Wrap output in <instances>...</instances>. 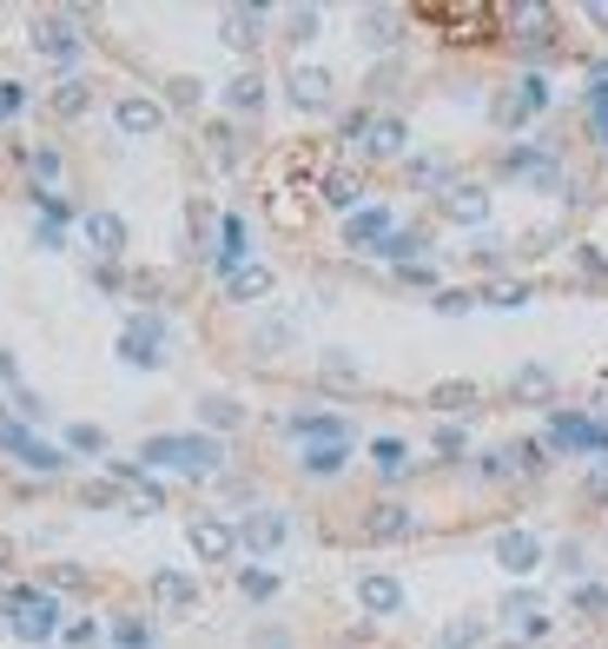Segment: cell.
I'll return each instance as SVG.
<instances>
[{"instance_id":"6da1fadb","label":"cell","mask_w":608,"mask_h":649,"mask_svg":"<svg viewBox=\"0 0 608 649\" xmlns=\"http://www.w3.org/2000/svg\"><path fill=\"white\" fill-rule=\"evenodd\" d=\"M139 464L146 470H179V477H219V464H225V444L219 438H206V431H165V438H146L139 444Z\"/></svg>"},{"instance_id":"7a4b0ae2","label":"cell","mask_w":608,"mask_h":649,"mask_svg":"<svg viewBox=\"0 0 608 649\" xmlns=\"http://www.w3.org/2000/svg\"><path fill=\"white\" fill-rule=\"evenodd\" d=\"M489 556H496V571H502V577L523 584V577H536L543 563H549V543H543L530 524H502V530L489 537Z\"/></svg>"},{"instance_id":"3957f363","label":"cell","mask_w":608,"mask_h":649,"mask_svg":"<svg viewBox=\"0 0 608 649\" xmlns=\"http://www.w3.org/2000/svg\"><path fill=\"white\" fill-rule=\"evenodd\" d=\"M0 616H8V629H14L21 642H53V636H60V603L40 597V590H8Z\"/></svg>"},{"instance_id":"277c9868","label":"cell","mask_w":608,"mask_h":649,"mask_svg":"<svg viewBox=\"0 0 608 649\" xmlns=\"http://www.w3.org/2000/svg\"><path fill=\"white\" fill-rule=\"evenodd\" d=\"M165 345H172V332H165V318H159V311H133V318H126V332H120V358H126L133 371H159V365H165Z\"/></svg>"},{"instance_id":"5b68a950","label":"cell","mask_w":608,"mask_h":649,"mask_svg":"<svg viewBox=\"0 0 608 649\" xmlns=\"http://www.w3.org/2000/svg\"><path fill=\"white\" fill-rule=\"evenodd\" d=\"M0 451H8L21 470H34V477H60L66 470V457H60V444H47V438H34L21 418H0Z\"/></svg>"},{"instance_id":"8992f818","label":"cell","mask_w":608,"mask_h":649,"mask_svg":"<svg viewBox=\"0 0 608 649\" xmlns=\"http://www.w3.org/2000/svg\"><path fill=\"white\" fill-rule=\"evenodd\" d=\"M291 543V517L278 511V504H251L245 517H238V550L245 556H278Z\"/></svg>"},{"instance_id":"52a82bcc","label":"cell","mask_w":608,"mask_h":649,"mask_svg":"<svg viewBox=\"0 0 608 649\" xmlns=\"http://www.w3.org/2000/svg\"><path fill=\"white\" fill-rule=\"evenodd\" d=\"M344 133L358 139V152H364V159H404V146H410V126H404L397 113H358Z\"/></svg>"},{"instance_id":"ba28073f","label":"cell","mask_w":608,"mask_h":649,"mask_svg":"<svg viewBox=\"0 0 608 649\" xmlns=\"http://www.w3.org/2000/svg\"><path fill=\"white\" fill-rule=\"evenodd\" d=\"M437 212H444V225L483 232V225H489V212H496V193H489V186H476V180H457L450 193H437Z\"/></svg>"},{"instance_id":"9c48e42d","label":"cell","mask_w":608,"mask_h":649,"mask_svg":"<svg viewBox=\"0 0 608 649\" xmlns=\"http://www.w3.org/2000/svg\"><path fill=\"white\" fill-rule=\"evenodd\" d=\"M285 100H291L298 113H331V107H337V79H331V66L298 60V66L285 73Z\"/></svg>"},{"instance_id":"30bf717a","label":"cell","mask_w":608,"mask_h":649,"mask_svg":"<svg viewBox=\"0 0 608 649\" xmlns=\"http://www.w3.org/2000/svg\"><path fill=\"white\" fill-rule=\"evenodd\" d=\"M79 47H86V34H79V21H73V14H40V21H34V53H40V60L73 66V60H79Z\"/></svg>"},{"instance_id":"8fae6325","label":"cell","mask_w":608,"mask_h":649,"mask_svg":"<svg viewBox=\"0 0 608 649\" xmlns=\"http://www.w3.org/2000/svg\"><path fill=\"white\" fill-rule=\"evenodd\" d=\"M496 623H509L523 642H536V636H549V603H543L536 590H509V597L496 603Z\"/></svg>"},{"instance_id":"7c38bea8","label":"cell","mask_w":608,"mask_h":649,"mask_svg":"<svg viewBox=\"0 0 608 649\" xmlns=\"http://www.w3.org/2000/svg\"><path fill=\"white\" fill-rule=\"evenodd\" d=\"M549 107V79L543 73H523V79H516V87L496 100V126H523V120H536Z\"/></svg>"},{"instance_id":"4fadbf2b","label":"cell","mask_w":608,"mask_h":649,"mask_svg":"<svg viewBox=\"0 0 608 649\" xmlns=\"http://www.w3.org/2000/svg\"><path fill=\"white\" fill-rule=\"evenodd\" d=\"M79 232H86V246L100 253V266H113L126 246H133V232H126V219L120 212H107V206H94V212H79Z\"/></svg>"},{"instance_id":"5bb4252c","label":"cell","mask_w":608,"mask_h":649,"mask_svg":"<svg viewBox=\"0 0 608 649\" xmlns=\"http://www.w3.org/2000/svg\"><path fill=\"white\" fill-rule=\"evenodd\" d=\"M113 126H120L126 139H159L165 100H152V94H120V100H113Z\"/></svg>"},{"instance_id":"9a60e30c","label":"cell","mask_w":608,"mask_h":649,"mask_svg":"<svg viewBox=\"0 0 608 649\" xmlns=\"http://www.w3.org/2000/svg\"><path fill=\"white\" fill-rule=\"evenodd\" d=\"M265 34H272V14H265V8H225V14H219V40L238 47V53H258V47H265Z\"/></svg>"},{"instance_id":"2e32d148","label":"cell","mask_w":608,"mask_h":649,"mask_svg":"<svg viewBox=\"0 0 608 649\" xmlns=\"http://www.w3.org/2000/svg\"><path fill=\"white\" fill-rule=\"evenodd\" d=\"M193 556L199 563H232L238 556V524H225V517H193Z\"/></svg>"},{"instance_id":"e0dca14e","label":"cell","mask_w":608,"mask_h":649,"mask_svg":"<svg viewBox=\"0 0 608 649\" xmlns=\"http://www.w3.org/2000/svg\"><path fill=\"white\" fill-rule=\"evenodd\" d=\"M390 232H397V212H390V206H358L351 219H344V246H358V253H377Z\"/></svg>"},{"instance_id":"ac0fdd59","label":"cell","mask_w":608,"mask_h":649,"mask_svg":"<svg viewBox=\"0 0 608 649\" xmlns=\"http://www.w3.org/2000/svg\"><path fill=\"white\" fill-rule=\"evenodd\" d=\"M245 425H251V412H245L232 391H206V397H199V431H206V438H225V431H245Z\"/></svg>"},{"instance_id":"d6986e66","label":"cell","mask_w":608,"mask_h":649,"mask_svg":"<svg viewBox=\"0 0 608 649\" xmlns=\"http://www.w3.org/2000/svg\"><path fill=\"white\" fill-rule=\"evenodd\" d=\"M410 530H417V511L397 504V498H384V504L364 511V537H371V543H404Z\"/></svg>"},{"instance_id":"ffe728a7","label":"cell","mask_w":608,"mask_h":649,"mask_svg":"<svg viewBox=\"0 0 608 649\" xmlns=\"http://www.w3.org/2000/svg\"><path fill=\"white\" fill-rule=\"evenodd\" d=\"M351 438H331V444H305L298 451V470L305 477H318V483H331V477H344V470H351Z\"/></svg>"},{"instance_id":"44dd1931","label":"cell","mask_w":608,"mask_h":649,"mask_svg":"<svg viewBox=\"0 0 608 649\" xmlns=\"http://www.w3.org/2000/svg\"><path fill=\"white\" fill-rule=\"evenodd\" d=\"M272 285H278V272H272L265 259H245L238 272H225V298H232V305H258V298H272Z\"/></svg>"},{"instance_id":"7402d4cb","label":"cell","mask_w":608,"mask_h":649,"mask_svg":"<svg viewBox=\"0 0 608 649\" xmlns=\"http://www.w3.org/2000/svg\"><path fill=\"white\" fill-rule=\"evenodd\" d=\"M358 610H364V616H397V610H404V584H397L390 571H364V577H358Z\"/></svg>"},{"instance_id":"603a6c76","label":"cell","mask_w":608,"mask_h":649,"mask_svg":"<svg viewBox=\"0 0 608 649\" xmlns=\"http://www.w3.org/2000/svg\"><path fill=\"white\" fill-rule=\"evenodd\" d=\"M265 100H272V87H265V73H258V66H238L225 79V113H265Z\"/></svg>"},{"instance_id":"cb8c5ba5","label":"cell","mask_w":608,"mask_h":649,"mask_svg":"<svg viewBox=\"0 0 608 649\" xmlns=\"http://www.w3.org/2000/svg\"><path fill=\"white\" fill-rule=\"evenodd\" d=\"M549 444H556V451H608V431H595V425L575 418V412H556V418H549Z\"/></svg>"},{"instance_id":"d4e9b609","label":"cell","mask_w":608,"mask_h":649,"mask_svg":"<svg viewBox=\"0 0 608 649\" xmlns=\"http://www.w3.org/2000/svg\"><path fill=\"white\" fill-rule=\"evenodd\" d=\"M318 199H324L331 212H344V219H351V212L364 206V180H358L351 167H337V173H324V180H318Z\"/></svg>"},{"instance_id":"484cf974","label":"cell","mask_w":608,"mask_h":649,"mask_svg":"<svg viewBox=\"0 0 608 649\" xmlns=\"http://www.w3.org/2000/svg\"><path fill=\"white\" fill-rule=\"evenodd\" d=\"M358 40H364L371 53H390V47L404 40V14H390V8H364V14H358Z\"/></svg>"},{"instance_id":"4316f807","label":"cell","mask_w":608,"mask_h":649,"mask_svg":"<svg viewBox=\"0 0 608 649\" xmlns=\"http://www.w3.org/2000/svg\"><path fill=\"white\" fill-rule=\"evenodd\" d=\"M285 431H291V438H305V444H331V438H351V425H344L337 412H291V418H285Z\"/></svg>"},{"instance_id":"83f0119b","label":"cell","mask_w":608,"mask_h":649,"mask_svg":"<svg viewBox=\"0 0 608 649\" xmlns=\"http://www.w3.org/2000/svg\"><path fill=\"white\" fill-rule=\"evenodd\" d=\"M371 470L384 477V483H404L417 464H410V444L404 438H371Z\"/></svg>"},{"instance_id":"f1b7e54d","label":"cell","mask_w":608,"mask_h":649,"mask_svg":"<svg viewBox=\"0 0 608 649\" xmlns=\"http://www.w3.org/2000/svg\"><path fill=\"white\" fill-rule=\"evenodd\" d=\"M509 173H523V180H530V186H543V193H556V186H562V167H556L549 152H530V146H516V152H509Z\"/></svg>"},{"instance_id":"f546056e","label":"cell","mask_w":608,"mask_h":649,"mask_svg":"<svg viewBox=\"0 0 608 649\" xmlns=\"http://www.w3.org/2000/svg\"><path fill=\"white\" fill-rule=\"evenodd\" d=\"M245 253H251V246H245V219H238V212H219V259H212V266H219V279H225V272H238V266H245Z\"/></svg>"},{"instance_id":"4dcf8cb0","label":"cell","mask_w":608,"mask_h":649,"mask_svg":"<svg viewBox=\"0 0 608 649\" xmlns=\"http://www.w3.org/2000/svg\"><path fill=\"white\" fill-rule=\"evenodd\" d=\"M152 603H159V610H193V603H199V584H193L186 571H159V577H152Z\"/></svg>"},{"instance_id":"1f68e13d","label":"cell","mask_w":608,"mask_h":649,"mask_svg":"<svg viewBox=\"0 0 608 649\" xmlns=\"http://www.w3.org/2000/svg\"><path fill=\"white\" fill-rule=\"evenodd\" d=\"M483 642H489V616H470V610L437 629V649H483Z\"/></svg>"},{"instance_id":"d6a6232c","label":"cell","mask_w":608,"mask_h":649,"mask_svg":"<svg viewBox=\"0 0 608 649\" xmlns=\"http://www.w3.org/2000/svg\"><path fill=\"white\" fill-rule=\"evenodd\" d=\"M86 107H94V79H79V73H66L60 87H53V113L60 120H79Z\"/></svg>"},{"instance_id":"836d02e7","label":"cell","mask_w":608,"mask_h":649,"mask_svg":"<svg viewBox=\"0 0 608 649\" xmlns=\"http://www.w3.org/2000/svg\"><path fill=\"white\" fill-rule=\"evenodd\" d=\"M278 27H285V40H291V47H311V40L324 34V8H285V14H278Z\"/></svg>"},{"instance_id":"e575fe53","label":"cell","mask_w":608,"mask_h":649,"mask_svg":"<svg viewBox=\"0 0 608 649\" xmlns=\"http://www.w3.org/2000/svg\"><path fill=\"white\" fill-rule=\"evenodd\" d=\"M509 391L523 397V404H549L556 397V378H549V365H523V371L509 378Z\"/></svg>"},{"instance_id":"d590c367","label":"cell","mask_w":608,"mask_h":649,"mask_svg":"<svg viewBox=\"0 0 608 649\" xmlns=\"http://www.w3.org/2000/svg\"><path fill=\"white\" fill-rule=\"evenodd\" d=\"M423 253H430V238H423V232H410V225H397L384 246H377V259H397V266H417Z\"/></svg>"},{"instance_id":"8d00e7d4","label":"cell","mask_w":608,"mask_h":649,"mask_svg":"<svg viewBox=\"0 0 608 649\" xmlns=\"http://www.w3.org/2000/svg\"><path fill=\"white\" fill-rule=\"evenodd\" d=\"M107 636H113V649H152V623L133 616V610H120V616L107 623Z\"/></svg>"},{"instance_id":"74e56055","label":"cell","mask_w":608,"mask_h":649,"mask_svg":"<svg viewBox=\"0 0 608 649\" xmlns=\"http://www.w3.org/2000/svg\"><path fill=\"white\" fill-rule=\"evenodd\" d=\"M199 100H206V79H199V73H172V79H165V107L193 113Z\"/></svg>"},{"instance_id":"f35d334b","label":"cell","mask_w":608,"mask_h":649,"mask_svg":"<svg viewBox=\"0 0 608 649\" xmlns=\"http://www.w3.org/2000/svg\"><path fill=\"white\" fill-rule=\"evenodd\" d=\"M298 345V332H291V324L285 318H272V324H258V339H251V352L258 358H278V352H291Z\"/></svg>"},{"instance_id":"ab89813d","label":"cell","mask_w":608,"mask_h":649,"mask_svg":"<svg viewBox=\"0 0 608 649\" xmlns=\"http://www.w3.org/2000/svg\"><path fill=\"white\" fill-rule=\"evenodd\" d=\"M27 173H34V193H53L60 186V152L53 146H34L27 152Z\"/></svg>"},{"instance_id":"60d3db41","label":"cell","mask_w":608,"mask_h":649,"mask_svg":"<svg viewBox=\"0 0 608 649\" xmlns=\"http://www.w3.org/2000/svg\"><path fill=\"white\" fill-rule=\"evenodd\" d=\"M410 180H417V186L450 193V186H457V167H450V159H410Z\"/></svg>"},{"instance_id":"b9f144b4","label":"cell","mask_w":608,"mask_h":649,"mask_svg":"<svg viewBox=\"0 0 608 649\" xmlns=\"http://www.w3.org/2000/svg\"><path fill=\"white\" fill-rule=\"evenodd\" d=\"M238 590H245L251 603H272V597H278V571H258V563H245V571H238Z\"/></svg>"},{"instance_id":"7bdbcfd3","label":"cell","mask_w":608,"mask_h":649,"mask_svg":"<svg viewBox=\"0 0 608 649\" xmlns=\"http://www.w3.org/2000/svg\"><path fill=\"white\" fill-rule=\"evenodd\" d=\"M509 451V464H516V477H536L543 464H549V444H536V438H523V444H502Z\"/></svg>"},{"instance_id":"ee69618b","label":"cell","mask_w":608,"mask_h":649,"mask_svg":"<svg viewBox=\"0 0 608 649\" xmlns=\"http://www.w3.org/2000/svg\"><path fill=\"white\" fill-rule=\"evenodd\" d=\"M318 371H324L331 384H358V358H351V352H344V345H331V352L318 358Z\"/></svg>"},{"instance_id":"f6af8a7d","label":"cell","mask_w":608,"mask_h":649,"mask_svg":"<svg viewBox=\"0 0 608 649\" xmlns=\"http://www.w3.org/2000/svg\"><path fill=\"white\" fill-rule=\"evenodd\" d=\"M66 451L100 457V451H107V431H100V425H66Z\"/></svg>"},{"instance_id":"bcb514c9","label":"cell","mask_w":608,"mask_h":649,"mask_svg":"<svg viewBox=\"0 0 608 649\" xmlns=\"http://www.w3.org/2000/svg\"><path fill=\"white\" fill-rule=\"evenodd\" d=\"M245 649H298V636H291V629H285V623H258V629H251V642H245Z\"/></svg>"},{"instance_id":"7dc6e473","label":"cell","mask_w":608,"mask_h":649,"mask_svg":"<svg viewBox=\"0 0 608 649\" xmlns=\"http://www.w3.org/2000/svg\"><path fill=\"white\" fill-rule=\"evenodd\" d=\"M14 418H21V425H47V404H40V391L14 384Z\"/></svg>"},{"instance_id":"c3c4849f","label":"cell","mask_w":608,"mask_h":649,"mask_svg":"<svg viewBox=\"0 0 608 649\" xmlns=\"http://www.w3.org/2000/svg\"><path fill=\"white\" fill-rule=\"evenodd\" d=\"M21 107H27V87H21V79H0V126L21 120Z\"/></svg>"},{"instance_id":"681fc988","label":"cell","mask_w":608,"mask_h":649,"mask_svg":"<svg viewBox=\"0 0 608 649\" xmlns=\"http://www.w3.org/2000/svg\"><path fill=\"white\" fill-rule=\"evenodd\" d=\"M470 397H476L470 384H437V391H430V404H437V412H463Z\"/></svg>"},{"instance_id":"f907efd6","label":"cell","mask_w":608,"mask_h":649,"mask_svg":"<svg viewBox=\"0 0 608 649\" xmlns=\"http://www.w3.org/2000/svg\"><path fill=\"white\" fill-rule=\"evenodd\" d=\"M212 159L219 167H238V133L232 126H212Z\"/></svg>"},{"instance_id":"816d5d0a","label":"cell","mask_w":608,"mask_h":649,"mask_svg":"<svg viewBox=\"0 0 608 649\" xmlns=\"http://www.w3.org/2000/svg\"><path fill=\"white\" fill-rule=\"evenodd\" d=\"M463 451H470L463 425H437V457H463Z\"/></svg>"},{"instance_id":"f5cc1de1","label":"cell","mask_w":608,"mask_h":649,"mask_svg":"<svg viewBox=\"0 0 608 649\" xmlns=\"http://www.w3.org/2000/svg\"><path fill=\"white\" fill-rule=\"evenodd\" d=\"M34 246H40V253H60V246H66V232H60V219H40V225H34Z\"/></svg>"},{"instance_id":"db71d44e","label":"cell","mask_w":608,"mask_h":649,"mask_svg":"<svg viewBox=\"0 0 608 649\" xmlns=\"http://www.w3.org/2000/svg\"><path fill=\"white\" fill-rule=\"evenodd\" d=\"M575 610H588V616H608V590L582 584V590H575Z\"/></svg>"},{"instance_id":"11a10c76","label":"cell","mask_w":608,"mask_h":649,"mask_svg":"<svg viewBox=\"0 0 608 649\" xmlns=\"http://www.w3.org/2000/svg\"><path fill=\"white\" fill-rule=\"evenodd\" d=\"M556 563H562L569 577H582V571H588V550H582V543H562V550H556Z\"/></svg>"},{"instance_id":"9f6ffc18","label":"cell","mask_w":608,"mask_h":649,"mask_svg":"<svg viewBox=\"0 0 608 649\" xmlns=\"http://www.w3.org/2000/svg\"><path fill=\"white\" fill-rule=\"evenodd\" d=\"M523 298H530L523 285H496V292H489V305H523Z\"/></svg>"},{"instance_id":"6f0895ef","label":"cell","mask_w":608,"mask_h":649,"mask_svg":"<svg viewBox=\"0 0 608 649\" xmlns=\"http://www.w3.org/2000/svg\"><path fill=\"white\" fill-rule=\"evenodd\" d=\"M437 311H470V292H437Z\"/></svg>"},{"instance_id":"680465c9","label":"cell","mask_w":608,"mask_h":649,"mask_svg":"<svg viewBox=\"0 0 608 649\" xmlns=\"http://www.w3.org/2000/svg\"><path fill=\"white\" fill-rule=\"evenodd\" d=\"M582 21H588V27H608V0H588V8H582Z\"/></svg>"},{"instance_id":"91938a15","label":"cell","mask_w":608,"mask_h":649,"mask_svg":"<svg viewBox=\"0 0 608 649\" xmlns=\"http://www.w3.org/2000/svg\"><path fill=\"white\" fill-rule=\"evenodd\" d=\"M0 384H21V365H14L8 352H0Z\"/></svg>"},{"instance_id":"94428289","label":"cell","mask_w":608,"mask_h":649,"mask_svg":"<svg viewBox=\"0 0 608 649\" xmlns=\"http://www.w3.org/2000/svg\"><path fill=\"white\" fill-rule=\"evenodd\" d=\"M502 649H523V642H502Z\"/></svg>"}]
</instances>
